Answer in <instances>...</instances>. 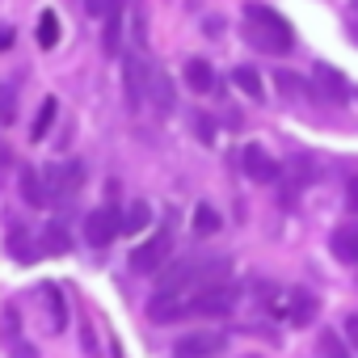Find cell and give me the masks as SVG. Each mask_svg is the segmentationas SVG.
Here are the masks:
<instances>
[{
  "instance_id": "obj_18",
  "label": "cell",
  "mask_w": 358,
  "mask_h": 358,
  "mask_svg": "<svg viewBox=\"0 0 358 358\" xmlns=\"http://www.w3.org/2000/svg\"><path fill=\"white\" fill-rule=\"evenodd\" d=\"M55 118H59V101H55V97H47V101L38 106V118H34L30 135H34V139H47V131L55 127Z\"/></svg>"
},
{
  "instance_id": "obj_8",
  "label": "cell",
  "mask_w": 358,
  "mask_h": 358,
  "mask_svg": "<svg viewBox=\"0 0 358 358\" xmlns=\"http://www.w3.org/2000/svg\"><path fill=\"white\" fill-rule=\"evenodd\" d=\"M148 316H152V324L182 320V316H190V295H182V291H156L148 299Z\"/></svg>"
},
{
  "instance_id": "obj_5",
  "label": "cell",
  "mask_w": 358,
  "mask_h": 358,
  "mask_svg": "<svg viewBox=\"0 0 358 358\" xmlns=\"http://www.w3.org/2000/svg\"><path fill=\"white\" fill-rule=\"evenodd\" d=\"M270 312L282 316V320H291L295 329H308L316 320V299L308 291H278L274 303H270Z\"/></svg>"
},
{
  "instance_id": "obj_4",
  "label": "cell",
  "mask_w": 358,
  "mask_h": 358,
  "mask_svg": "<svg viewBox=\"0 0 358 358\" xmlns=\"http://www.w3.org/2000/svg\"><path fill=\"white\" fill-rule=\"evenodd\" d=\"M122 85H127V106L139 110V106H143V93H148V85H152V68H148L143 51H135V47L122 51Z\"/></svg>"
},
{
  "instance_id": "obj_9",
  "label": "cell",
  "mask_w": 358,
  "mask_h": 358,
  "mask_svg": "<svg viewBox=\"0 0 358 358\" xmlns=\"http://www.w3.org/2000/svg\"><path fill=\"white\" fill-rule=\"evenodd\" d=\"M43 177H47L51 199H68V194L85 182V164H80V160H64V164H51Z\"/></svg>"
},
{
  "instance_id": "obj_7",
  "label": "cell",
  "mask_w": 358,
  "mask_h": 358,
  "mask_svg": "<svg viewBox=\"0 0 358 358\" xmlns=\"http://www.w3.org/2000/svg\"><path fill=\"white\" fill-rule=\"evenodd\" d=\"M241 164H245V173L253 177L257 186H274L278 177H282V164H278V160H274L262 143H249V148L241 152Z\"/></svg>"
},
{
  "instance_id": "obj_20",
  "label": "cell",
  "mask_w": 358,
  "mask_h": 358,
  "mask_svg": "<svg viewBox=\"0 0 358 358\" xmlns=\"http://www.w3.org/2000/svg\"><path fill=\"white\" fill-rule=\"evenodd\" d=\"M232 80H236V89H241L245 97H253V101H262V97H266V89H262V76H257L253 68H236V72H232Z\"/></svg>"
},
{
  "instance_id": "obj_24",
  "label": "cell",
  "mask_w": 358,
  "mask_h": 358,
  "mask_svg": "<svg viewBox=\"0 0 358 358\" xmlns=\"http://www.w3.org/2000/svg\"><path fill=\"white\" fill-rule=\"evenodd\" d=\"M85 13L106 22L110 13H127V0H85Z\"/></svg>"
},
{
  "instance_id": "obj_3",
  "label": "cell",
  "mask_w": 358,
  "mask_h": 358,
  "mask_svg": "<svg viewBox=\"0 0 358 358\" xmlns=\"http://www.w3.org/2000/svg\"><path fill=\"white\" fill-rule=\"evenodd\" d=\"M169 253H173V232L160 228V232L143 236V241L131 249V270H135V274H160L164 262H169Z\"/></svg>"
},
{
  "instance_id": "obj_10",
  "label": "cell",
  "mask_w": 358,
  "mask_h": 358,
  "mask_svg": "<svg viewBox=\"0 0 358 358\" xmlns=\"http://www.w3.org/2000/svg\"><path fill=\"white\" fill-rule=\"evenodd\" d=\"M329 249H333V257H337L341 266H358V220L337 224L333 236H329Z\"/></svg>"
},
{
  "instance_id": "obj_29",
  "label": "cell",
  "mask_w": 358,
  "mask_h": 358,
  "mask_svg": "<svg viewBox=\"0 0 358 358\" xmlns=\"http://www.w3.org/2000/svg\"><path fill=\"white\" fill-rule=\"evenodd\" d=\"M345 207L358 211V177H350V186H345Z\"/></svg>"
},
{
  "instance_id": "obj_19",
  "label": "cell",
  "mask_w": 358,
  "mask_h": 358,
  "mask_svg": "<svg viewBox=\"0 0 358 358\" xmlns=\"http://www.w3.org/2000/svg\"><path fill=\"white\" fill-rule=\"evenodd\" d=\"M220 228H224L220 211H215V207H207V203H199V207H194V232H199V236H215Z\"/></svg>"
},
{
  "instance_id": "obj_15",
  "label": "cell",
  "mask_w": 358,
  "mask_h": 358,
  "mask_svg": "<svg viewBox=\"0 0 358 358\" xmlns=\"http://www.w3.org/2000/svg\"><path fill=\"white\" fill-rule=\"evenodd\" d=\"M22 194L30 207H47L51 203V190H47V177L34 173V169H22Z\"/></svg>"
},
{
  "instance_id": "obj_2",
  "label": "cell",
  "mask_w": 358,
  "mask_h": 358,
  "mask_svg": "<svg viewBox=\"0 0 358 358\" xmlns=\"http://www.w3.org/2000/svg\"><path fill=\"white\" fill-rule=\"evenodd\" d=\"M236 299H241L236 282H228V278H207V282L190 295V316H232Z\"/></svg>"
},
{
  "instance_id": "obj_17",
  "label": "cell",
  "mask_w": 358,
  "mask_h": 358,
  "mask_svg": "<svg viewBox=\"0 0 358 358\" xmlns=\"http://www.w3.org/2000/svg\"><path fill=\"white\" fill-rule=\"evenodd\" d=\"M148 97H152V106H156L160 114H169V110H173V85H169V76H164V72H152Z\"/></svg>"
},
{
  "instance_id": "obj_22",
  "label": "cell",
  "mask_w": 358,
  "mask_h": 358,
  "mask_svg": "<svg viewBox=\"0 0 358 358\" xmlns=\"http://www.w3.org/2000/svg\"><path fill=\"white\" fill-rule=\"evenodd\" d=\"M122 51V13H110L106 17V55H118Z\"/></svg>"
},
{
  "instance_id": "obj_23",
  "label": "cell",
  "mask_w": 358,
  "mask_h": 358,
  "mask_svg": "<svg viewBox=\"0 0 358 358\" xmlns=\"http://www.w3.org/2000/svg\"><path fill=\"white\" fill-rule=\"evenodd\" d=\"M38 241H43V253H68V249H72V245H68V232H64L59 224H55V228H43Z\"/></svg>"
},
{
  "instance_id": "obj_6",
  "label": "cell",
  "mask_w": 358,
  "mask_h": 358,
  "mask_svg": "<svg viewBox=\"0 0 358 358\" xmlns=\"http://www.w3.org/2000/svg\"><path fill=\"white\" fill-rule=\"evenodd\" d=\"M118 232H122V215H118L114 207H93V211L85 215V245L106 249Z\"/></svg>"
},
{
  "instance_id": "obj_25",
  "label": "cell",
  "mask_w": 358,
  "mask_h": 358,
  "mask_svg": "<svg viewBox=\"0 0 358 358\" xmlns=\"http://www.w3.org/2000/svg\"><path fill=\"white\" fill-rule=\"evenodd\" d=\"M274 80H278V89H282L287 97H299V93H303V80H299L295 72H274Z\"/></svg>"
},
{
  "instance_id": "obj_12",
  "label": "cell",
  "mask_w": 358,
  "mask_h": 358,
  "mask_svg": "<svg viewBox=\"0 0 358 358\" xmlns=\"http://www.w3.org/2000/svg\"><path fill=\"white\" fill-rule=\"evenodd\" d=\"M312 80H316V93H320V97H329V101H350V80H345L337 68H324V64H316Z\"/></svg>"
},
{
  "instance_id": "obj_11",
  "label": "cell",
  "mask_w": 358,
  "mask_h": 358,
  "mask_svg": "<svg viewBox=\"0 0 358 358\" xmlns=\"http://www.w3.org/2000/svg\"><path fill=\"white\" fill-rule=\"evenodd\" d=\"M228 341L220 333H186L177 341V358H215Z\"/></svg>"
},
{
  "instance_id": "obj_26",
  "label": "cell",
  "mask_w": 358,
  "mask_h": 358,
  "mask_svg": "<svg viewBox=\"0 0 358 358\" xmlns=\"http://www.w3.org/2000/svg\"><path fill=\"white\" fill-rule=\"evenodd\" d=\"M143 224H148V207H143V203H135V207L122 215V232H135V228H143Z\"/></svg>"
},
{
  "instance_id": "obj_14",
  "label": "cell",
  "mask_w": 358,
  "mask_h": 358,
  "mask_svg": "<svg viewBox=\"0 0 358 358\" xmlns=\"http://www.w3.org/2000/svg\"><path fill=\"white\" fill-rule=\"evenodd\" d=\"M215 68L207 64V59H186V89H194V93H215Z\"/></svg>"
},
{
  "instance_id": "obj_31",
  "label": "cell",
  "mask_w": 358,
  "mask_h": 358,
  "mask_svg": "<svg viewBox=\"0 0 358 358\" xmlns=\"http://www.w3.org/2000/svg\"><path fill=\"white\" fill-rule=\"evenodd\" d=\"M350 34H354V43H358V22H354V26H350Z\"/></svg>"
},
{
  "instance_id": "obj_21",
  "label": "cell",
  "mask_w": 358,
  "mask_h": 358,
  "mask_svg": "<svg viewBox=\"0 0 358 358\" xmlns=\"http://www.w3.org/2000/svg\"><path fill=\"white\" fill-rule=\"evenodd\" d=\"M320 358H354V354H350V345L333 329H320Z\"/></svg>"
},
{
  "instance_id": "obj_32",
  "label": "cell",
  "mask_w": 358,
  "mask_h": 358,
  "mask_svg": "<svg viewBox=\"0 0 358 358\" xmlns=\"http://www.w3.org/2000/svg\"><path fill=\"white\" fill-rule=\"evenodd\" d=\"M354 9H358V0H354Z\"/></svg>"
},
{
  "instance_id": "obj_27",
  "label": "cell",
  "mask_w": 358,
  "mask_h": 358,
  "mask_svg": "<svg viewBox=\"0 0 358 358\" xmlns=\"http://www.w3.org/2000/svg\"><path fill=\"white\" fill-rule=\"evenodd\" d=\"M9 345V358H38V350L30 345V341H22V337H13V341H5Z\"/></svg>"
},
{
  "instance_id": "obj_1",
  "label": "cell",
  "mask_w": 358,
  "mask_h": 358,
  "mask_svg": "<svg viewBox=\"0 0 358 358\" xmlns=\"http://www.w3.org/2000/svg\"><path fill=\"white\" fill-rule=\"evenodd\" d=\"M245 38L262 51V55H287L291 51V26L274 13V9H266V5H249L245 9Z\"/></svg>"
},
{
  "instance_id": "obj_30",
  "label": "cell",
  "mask_w": 358,
  "mask_h": 358,
  "mask_svg": "<svg viewBox=\"0 0 358 358\" xmlns=\"http://www.w3.org/2000/svg\"><path fill=\"white\" fill-rule=\"evenodd\" d=\"M13 47V30L9 26H0V51H9Z\"/></svg>"
},
{
  "instance_id": "obj_13",
  "label": "cell",
  "mask_w": 358,
  "mask_h": 358,
  "mask_svg": "<svg viewBox=\"0 0 358 358\" xmlns=\"http://www.w3.org/2000/svg\"><path fill=\"white\" fill-rule=\"evenodd\" d=\"M38 299L47 303V324H51V333H64V329H68V303H64V291H59L55 282H43V287H38Z\"/></svg>"
},
{
  "instance_id": "obj_28",
  "label": "cell",
  "mask_w": 358,
  "mask_h": 358,
  "mask_svg": "<svg viewBox=\"0 0 358 358\" xmlns=\"http://www.w3.org/2000/svg\"><path fill=\"white\" fill-rule=\"evenodd\" d=\"M345 341L358 350V312H350V316H345Z\"/></svg>"
},
{
  "instance_id": "obj_16",
  "label": "cell",
  "mask_w": 358,
  "mask_h": 358,
  "mask_svg": "<svg viewBox=\"0 0 358 358\" xmlns=\"http://www.w3.org/2000/svg\"><path fill=\"white\" fill-rule=\"evenodd\" d=\"M59 38H64L59 13H55V9H43V13H38V47H43V51H55Z\"/></svg>"
}]
</instances>
